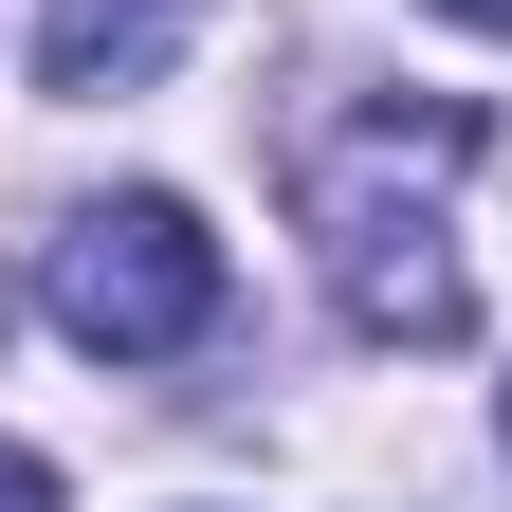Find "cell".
Returning a JSON list of instances; mask_svg holds the SVG:
<instances>
[{
	"label": "cell",
	"instance_id": "1",
	"mask_svg": "<svg viewBox=\"0 0 512 512\" xmlns=\"http://www.w3.org/2000/svg\"><path fill=\"white\" fill-rule=\"evenodd\" d=\"M494 147L476 92H366L293 147V238L366 348H458L476 275H458V165Z\"/></svg>",
	"mask_w": 512,
	"mask_h": 512
},
{
	"label": "cell",
	"instance_id": "2",
	"mask_svg": "<svg viewBox=\"0 0 512 512\" xmlns=\"http://www.w3.org/2000/svg\"><path fill=\"white\" fill-rule=\"evenodd\" d=\"M37 293H55V330L92 366H183L220 330V238H202V202H165V183H110V202H74L37 238Z\"/></svg>",
	"mask_w": 512,
	"mask_h": 512
},
{
	"label": "cell",
	"instance_id": "3",
	"mask_svg": "<svg viewBox=\"0 0 512 512\" xmlns=\"http://www.w3.org/2000/svg\"><path fill=\"white\" fill-rule=\"evenodd\" d=\"M202 37V0H37V92H147L165 55Z\"/></svg>",
	"mask_w": 512,
	"mask_h": 512
},
{
	"label": "cell",
	"instance_id": "4",
	"mask_svg": "<svg viewBox=\"0 0 512 512\" xmlns=\"http://www.w3.org/2000/svg\"><path fill=\"white\" fill-rule=\"evenodd\" d=\"M0 512H74V494H55V458H37V439H0Z\"/></svg>",
	"mask_w": 512,
	"mask_h": 512
},
{
	"label": "cell",
	"instance_id": "5",
	"mask_svg": "<svg viewBox=\"0 0 512 512\" xmlns=\"http://www.w3.org/2000/svg\"><path fill=\"white\" fill-rule=\"evenodd\" d=\"M439 19H476V37H512V0H439Z\"/></svg>",
	"mask_w": 512,
	"mask_h": 512
},
{
	"label": "cell",
	"instance_id": "6",
	"mask_svg": "<svg viewBox=\"0 0 512 512\" xmlns=\"http://www.w3.org/2000/svg\"><path fill=\"white\" fill-rule=\"evenodd\" d=\"M494 439H512V403H494Z\"/></svg>",
	"mask_w": 512,
	"mask_h": 512
}]
</instances>
